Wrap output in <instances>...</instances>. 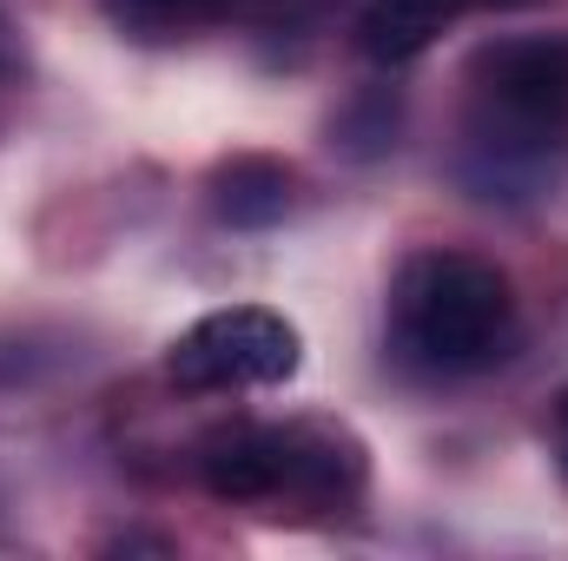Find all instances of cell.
Instances as JSON below:
<instances>
[{
  "label": "cell",
  "mask_w": 568,
  "mask_h": 561,
  "mask_svg": "<svg viewBox=\"0 0 568 561\" xmlns=\"http://www.w3.org/2000/svg\"><path fill=\"white\" fill-rule=\"evenodd\" d=\"M463 0H364V20H357V47L377 60V67H404L436 47V33L449 27Z\"/></svg>",
  "instance_id": "obj_6"
},
{
  "label": "cell",
  "mask_w": 568,
  "mask_h": 561,
  "mask_svg": "<svg viewBox=\"0 0 568 561\" xmlns=\"http://www.w3.org/2000/svg\"><path fill=\"white\" fill-rule=\"evenodd\" d=\"M297 364H304L297 324L265 304H232L199 317L165 357L179 390H272L297 377Z\"/></svg>",
  "instance_id": "obj_2"
},
{
  "label": "cell",
  "mask_w": 568,
  "mask_h": 561,
  "mask_svg": "<svg viewBox=\"0 0 568 561\" xmlns=\"http://www.w3.org/2000/svg\"><path fill=\"white\" fill-rule=\"evenodd\" d=\"M556 456H562V476H568V390L556 397Z\"/></svg>",
  "instance_id": "obj_8"
},
{
  "label": "cell",
  "mask_w": 568,
  "mask_h": 561,
  "mask_svg": "<svg viewBox=\"0 0 568 561\" xmlns=\"http://www.w3.org/2000/svg\"><path fill=\"white\" fill-rule=\"evenodd\" d=\"M199 476L219 502H278V422H232L205 436Z\"/></svg>",
  "instance_id": "obj_4"
},
{
  "label": "cell",
  "mask_w": 568,
  "mask_h": 561,
  "mask_svg": "<svg viewBox=\"0 0 568 561\" xmlns=\"http://www.w3.org/2000/svg\"><path fill=\"white\" fill-rule=\"evenodd\" d=\"M516 290L489 258L424 252L397 278V337L429 370H483L509 350Z\"/></svg>",
  "instance_id": "obj_1"
},
{
  "label": "cell",
  "mask_w": 568,
  "mask_h": 561,
  "mask_svg": "<svg viewBox=\"0 0 568 561\" xmlns=\"http://www.w3.org/2000/svg\"><path fill=\"white\" fill-rule=\"evenodd\" d=\"M232 0H113V13L133 27V33H185L212 13H225Z\"/></svg>",
  "instance_id": "obj_7"
},
{
  "label": "cell",
  "mask_w": 568,
  "mask_h": 561,
  "mask_svg": "<svg viewBox=\"0 0 568 561\" xmlns=\"http://www.w3.org/2000/svg\"><path fill=\"white\" fill-rule=\"evenodd\" d=\"M212 212L232 232H265L291 212V172L265 152H239L212 172Z\"/></svg>",
  "instance_id": "obj_5"
},
{
  "label": "cell",
  "mask_w": 568,
  "mask_h": 561,
  "mask_svg": "<svg viewBox=\"0 0 568 561\" xmlns=\"http://www.w3.org/2000/svg\"><path fill=\"white\" fill-rule=\"evenodd\" d=\"M476 7H516V0H476Z\"/></svg>",
  "instance_id": "obj_9"
},
{
  "label": "cell",
  "mask_w": 568,
  "mask_h": 561,
  "mask_svg": "<svg viewBox=\"0 0 568 561\" xmlns=\"http://www.w3.org/2000/svg\"><path fill=\"white\" fill-rule=\"evenodd\" d=\"M371 482V456L344 422H278V502L344 509Z\"/></svg>",
  "instance_id": "obj_3"
}]
</instances>
